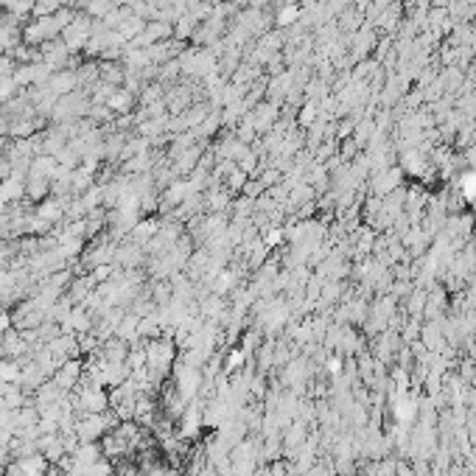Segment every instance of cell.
<instances>
[{"label": "cell", "mask_w": 476, "mask_h": 476, "mask_svg": "<svg viewBox=\"0 0 476 476\" xmlns=\"http://www.w3.org/2000/svg\"><path fill=\"white\" fill-rule=\"evenodd\" d=\"M135 101H137V96H135V93H129L126 87H118V90L110 96L107 107H110V112H112V115H129V112H132V107H135Z\"/></svg>", "instance_id": "3"}, {"label": "cell", "mask_w": 476, "mask_h": 476, "mask_svg": "<svg viewBox=\"0 0 476 476\" xmlns=\"http://www.w3.org/2000/svg\"><path fill=\"white\" fill-rule=\"evenodd\" d=\"M112 9H118V6L112 3V0H90V3L84 6V15H90L93 20H104Z\"/></svg>", "instance_id": "5"}, {"label": "cell", "mask_w": 476, "mask_h": 476, "mask_svg": "<svg viewBox=\"0 0 476 476\" xmlns=\"http://www.w3.org/2000/svg\"><path fill=\"white\" fill-rule=\"evenodd\" d=\"M54 381H57L65 392H68V389H76V387H79V381H82V362H79V359H68V362L57 370Z\"/></svg>", "instance_id": "1"}, {"label": "cell", "mask_w": 476, "mask_h": 476, "mask_svg": "<svg viewBox=\"0 0 476 476\" xmlns=\"http://www.w3.org/2000/svg\"><path fill=\"white\" fill-rule=\"evenodd\" d=\"M45 87H48L54 96H68V93L79 90V79H76L73 70H54V76L48 79Z\"/></svg>", "instance_id": "2"}, {"label": "cell", "mask_w": 476, "mask_h": 476, "mask_svg": "<svg viewBox=\"0 0 476 476\" xmlns=\"http://www.w3.org/2000/svg\"><path fill=\"white\" fill-rule=\"evenodd\" d=\"M48 193H51V179H48V177H34V174L26 177V196H29V199L43 202Z\"/></svg>", "instance_id": "4"}]
</instances>
